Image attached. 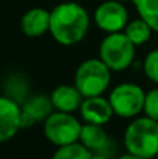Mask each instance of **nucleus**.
Instances as JSON below:
<instances>
[{
	"mask_svg": "<svg viewBox=\"0 0 158 159\" xmlns=\"http://www.w3.org/2000/svg\"><path fill=\"white\" fill-rule=\"evenodd\" d=\"M92 152L84 147L80 141L58 147L56 152L52 155V159H91Z\"/></svg>",
	"mask_w": 158,
	"mask_h": 159,
	"instance_id": "16",
	"label": "nucleus"
},
{
	"mask_svg": "<svg viewBox=\"0 0 158 159\" xmlns=\"http://www.w3.org/2000/svg\"><path fill=\"white\" fill-rule=\"evenodd\" d=\"M91 159H108V157L105 154H102V152H92Z\"/></svg>",
	"mask_w": 158,
	"mask_h": 159,
	"instance_id": "19",
	"label": "nucleus"
},
{
	"mask_svg": "<svg viewBox=\"0 0 158 159\" xmlns=\"http://www.w3.org/2000/svg\"><path fill=\"white\" fill-rule=\"evenodd\" d=\"M78 141L91 152H102L104 154V151L109 145V137L104 126L92 123L83 124Z\"/></svg>",
	"mask_w": 158,
	"mask_h": 159,
	"instance_id": "13",
	"label": "nucleus"
},
{
	"mask_svg": "<svg viewBox=\"0 0 158 159\" xmlns=\"http://www.w3.org/2000/svg\"><path fill=\"white\" fill-rule=\"evenodd\" d=\"M50 102L53 105V109L58 112L73 113L80 110V106L83 103L84 96L76 88V85L62 84L56 87L50 92Z\"/></svg>",
	"mask_w": 158,
	"mask_h": 159,
	"instance_id": "11",
	"label": "nucleus"
},
{
	"mask_svg": "<svg viewBox=\"0 0 158 159\" xmlns=\"http://www.w3.org/2000/svg\"><path fill=\"white\" fill-rule=\"evenodd\" d=\"M90 30V16L81 4L64 2L50 11L49 32L58 43L73 46L86 38Z\"/></svg>",
	"mask_w": 158,
	"mask_h": 159,
	"instance_id": "1",
	"label": "nucleus"
},
{
	"mask_svg": "<svg viewBox=\"0 0 158 159\" xmlns=\"http://www.w3.org/2000/svg\"><path fill=\"white\" fill-rule=\"evenodd\" d=\"M118 159H143V158H140V157H136V155H133V154H125V155H122V157H119Z\"/></svg>",
	"mask_w": 158,
	"mask_h": 159,
	"instance_id": "20",
	"label": "nucleus"
},
{
	"mask_svg": "<svg viewBox=\"0 0 158 159\" xmlns=\"http://www.w3.org/2000/svg\"><path fill=\"white\" fill-rule=\"evenodd\" d=\"M94 22L106 34L122 32L129 22V13L120 0L102 2L94 11Z\"/></svg>",
	"mask_w": 158,
	"mask_h": 159,
	"instance_id": "7",
	"label": "nucleus"
},
{
	"mask_svg": "<svg viewBox=\"0 0 158 159\" xmlns=\"http://www.w3.org/2000/svg\"><path fill=\"white\" fill-rule=\"evenodd\" d=\"M136 46L122 32L108 34L100 45V59L112 70L123 71L134 61Z\"/></svg>",
	"mask_w": 158,
	"mask_h": 159,
	"instance_id": "4",
	"label": "nucleus"
},
{
	"mask_svg": "<svg viewBox=\"0 0 158 159\" xmlns=\"http://www.w3.org/2000/svg\"><path fill=\"white\" fill-rule=\"evenodd\" d=\"M50 96L42 93L34 95L21 105V129L32 126L35 121H45V119L53 112Z\"/></svg>",
	"mask_w": 158,
	"mask_h": 159,
	"instance_id": "10",
	"label": "nucleus"
},
{
	"mask_svg": "<svg viewBox=\"0 0 158 159\" xmlns=\"http://www.w3.org/2000/svg\"><path fill=\"white\" fill-rule=\"evenodd\" d=\"M120 2H126V0H120Z\"/></svg>",
	"mask_w": 158,
	"mask_h": 159,
	"instance_id": "21",
	"label": "nucleus"
},
{
	"mask_svg": "<svg viewBox=\"0 0 158 159\" xmlns=\"http://www.w3.org/2000/svg\"><path fill=\"white\" fill-rule=\"evenodd\" d=\"M143 112L147 117L158 121V88H154V89H150L148 92H146Z\"/></svg>",
	"mask_w": 158,
	"mask_h": 159,
	"instance_id": "18",
	"label": "nucleus"
},
{
	"mask_svg": "<svg viewBox=\"0 0 158 159\" xmlns=\"http://www.w3.org/2000/svg\"><path fill=\"white\" fill-rule=\"evenodd\" d=\"M157 159H158V154H157Z\"/></svg>",
	"mask_w": 158,
	"mask_h": 159,
	"instance_id": "22",
	"label": "nucleus"
},
{
	"mask_svg": "<svg viewBox=\"0 0 158 159\" xmlns=\"http://www.w3.org/2000/svg\"><path fill=\"white\" fill-rule=\"evenodd\" d=\"M125 148L129 154L143 159H153L158 154V121L137 117L128 126L123 135Z\"/></svg>",
	"mask_w": 158,
	"mask_h": 159,
	"instance_id": "2",
	"label": "nucleus"
},
{
	"mask_svg": "<svg viewBox=\"0 0 158 159\" xmlns=\"http://www.w3.org/2000/svg\"><path fill=\"white\" fill-rule=\"evenodd\" d=\"M143 71L151 82L158 84V49H154L147 53L143 61Z\"/></svg>",
	"mask_w": 158,
	"mask_h": 159,
	"instance_id": "17",
	"label": "nucleus"
},
{
	"mask_svg": "<svg viewBox=\"0 0 158 159\" xmlns=\"http://www.w3.org/2000/svg\"><path fill=\"white\" fill-rule=\"evenodd\" d=\"M50 11L42 7L30 8L21 18V31L30 38H38L49 32Z\"/></svg>",
	"mask_w": 158,
	"mask_h": 159,
	"instance_id": "12",
	"label": "nucleus"
},
{
	"mask_svg": "<svg viewBox=\"0 0 158 159\" xmlns=\"http://www.w3.org/2000/svg\"><path fill=\"white\" fill-rule=\"evenodd\" d=\"M21 129V105L11 96L0 95V144L11 140Z\"/></svg>",
	"mask_w": 158,
	"mask_h": 159,
	"instance_id": "8",
	"label": "nucleus"
},
{
	"mask_svg": "<svg viewBox=\"0 0 158 159\" xmlns=\"http://www.w3.org/2000/svg\"><path fill=\"white\" fill-rule=\"evenodd\" d=\"M154 31L151 30V27L144 21L143 18H136L128 22V25L123 30V34L129 38V41L134 45V46H142L146 42L150 41L151 34Z\"/></svg>",
	"mask_w": 158,
	"mask_h": 159,
	"instance_id": "14",
	"label": "nucleus"
},
{
	"mask_svg": "<svg viewBox=\"0 0 158 159\" xmlns=\"http://www.w3.org/2000/svg\"><path fill=\"white\" fill-rule=\"evenodd\" d=\"M108 99L115 115L123 119H132L143 112L146 92L134 82H122L114 87Z\"/></svg>",
	"mask_w": 158,
	"mask_h": 159,
	"instance_id": "6",
	"label": "nucleus"
},
{
	"mask_svg": "<svg viewBox=\"0 0 158 159\" xmlns=\"http://www.w3.org/2000/svg\"><path fill=\"white\" fill-rule=\"evenodd\" d=\"M112 70L98 59H87L74 73V85L84 98L102 95L111 84Z\"/></svg>",
	"mask_w": 158,
	"mask_h": 159,
	"instance_id": "3",
	"label": "nucleus"
},
{
	"mask_svg": "<svg viewBox=\"0 0 158 159\" xmlns=\"http://www.w3.org/2000/svg\"><path fill=\"white\" fill-rule=\"evenodd\" d=\"M83 124L72 113L52 112L44 123V134L49 143L56 147L77 143Z\"/></svg>",
	"mask_w": 158,
	"mask_h": 159,
	"instance_id": "5",
	"label": "nucleus"
},
{
	"mask_svg": "<svg viewBox=\"0 0 158 159\" xmlns=\"http://www.w3.org/2000/svg\"><path fill=\"white\" fill-rule=\"evenodd\" d=\"M140 18L158 34V0H132Z\"/></svg>",
	"mask_w": 158,
	"mask_h": 159,
	"instance_id": "15",
	"label": "nucleus"
},
{
	"mask_svg": "<svg viewBox=\"0 0 158 159\" xmlns=\"http://www.w3.org/2000/svg\"><path fill=\"white\" fill-rule=\"evenodd\" d=\"M78 112L86 123L101 124V126L109 123L112 116L115 115L109 99L104 98L102 95L84 98Z\"/></svg>",
	"mask_w": 158,
	"mask_h": 159,
	"instance_id": "9",
	"label": "nucleus"
}]
</instances>
